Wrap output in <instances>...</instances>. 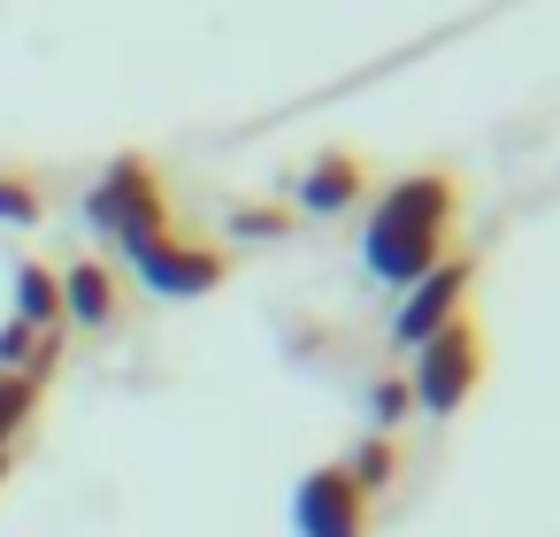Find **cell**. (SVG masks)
Returning <instances> with one entry per match:
<instances>
[{
  "label": "cell",
  "mask_w": 560,
  "mask_h": 537,
  "mask_svg": "<svg viewBox=\"0 0 560 537\" xmlns=\"http://www.w3.org/2000/svg\"><path fill=\"white\" fill-rule=\"evenodd\" d=\"M453 231H460V185H453L445 170H415V177H399V185L369 208L361 261H369L376 284H399V292H407L415 277H430V269L445 261Z\"/></svg>",
  "instance_id": "obj_1"
},
{
  "label": "cell",
  "mask_w": 560,
  "mask_h": 537,
  "mask_svg": "<svg viewBox=\"0 0 560 537\" xmlns=\"http://www.w3.org/2000/svg\"><path fill=\"white\" fill-rule=\"evenodd\" d=\"M85 223H93V231H108L124 254H131V246H147V238H162V231H170L162 170H154L147 154H116V162L93 177V192H85Z\"/></svg>",
  "instance_id": "obj_2"
},
{
  "label": "cell",
  "mask_w": 560,
  "mask_h": 537,
  "mask_svg": "<svg viewBox=\"0 0 560 537\" xmlns=\"http://www.w3.org/2000/svg\"><path fill=\"white\" fill-rule=\"evenodd\" d=\"M483 361H491L483 323H476V315H453L438 338H422V346H415V376H407L415 407H430V415L468 407V392L483 384Z\"/></svg>",
  "instance_id": "obj_3"
},
{
  "label": "cell",
  "mask_w": 560,
  "mask_h": 537,
  "mask_svg": "<svg viewBox=\"0 0 560 537\" xmlns=\"http://www.w3.org/2000/svg\"><path fill=\"white\" fill-rule=\"evenodd\" d=\"M124 261H131V269L147 277V292H162V300H200V292H215V284L231 277V254H223V246H208V238H177V231L131 246Z\"/></svg>",
  "instance_id": "obj_4"
},
{
  "label": "cell",
  "mask_w": 560,
  "mask_h": 537,
  "mask_svg": "<svg viewBox=\"0 0 560 537\" xmlns=\"http://www.w3.org/2000/svg\"><path fill=\"white\" fill-rule=\"evenodd\" d=\"M292 529H300V537H369V529H376V499H369L338 460H323V468H307L300 491H292Z\"/></svg>",
  "instance_id": "obj_5"
},
{
  "label": "cell",
  "mask_w": 560,
  "mask_h": 537,
  "mask_svg": "<svg viewBox=\"0 0 560 537\" xmlns=\"http://www.w3.org/2000/svg\"><path fill=\"white\" fill-rule=\"evenodd\" d=\"M468 284H476V269L453 254V261H438L430 277H415L407 292H399V307H392V338L399 346H422V338H438L453 315H468Z\"/></svg>",
  "instance_id": "obj_6"
},
{
  "label": "cell",
  "mask_w": 560,
  "mask_h": 537,
  "mask_svg": "<svg viewBox=\"0 0 560 537\" xmlns=\"http://www.w3.org/2000/svg\"><path fill=\"white\" fill-rule=\"evenodd\" d=\"M62 323H85V330H116L124 323V284L108 261H70L62 277Z\"/></svg>",
  "instance_id": "obj_7"
},
{
  "label": "cell",
  "mask_w": 560,
  "mask_h": 537,
  "mask_svg": "<svg viewBox=\"0 0 560 537\" xmlns=\"http://www.w3.org/2000/svg\"><path fill=\"white\" fill-rule=\"evenodd\" d=\"M361 192H369V162H361V154H346V147L315 154V162H307V177H300V208H307V215H338V208H353Z\"/></svg>",
  "instance_id": "obj_8"
},
{
  "label": "cell",
  "mask_w": 560,
  "mask_h": 537,
  "mask_svg": "<svg viewBox=\"0 0 560 537\" xmlns=\"http://www.w3.org/2000/svg\"><path fill=\"white\" fill-rule=\"evenodd\" d=\"M16 323H32L39 338H62V284L47 261H24L16 269Z\"/></svg>",
  "instance_id": "obj_9"
},
{
  "label": "cell",
  "mask_w": 560,
  "mask_h": 537,
  "mask_svg": "<svg viewBox=\"0 0 560 537\" xmlns=\"http://www.w3.org/2000/svg\"><path fill=\"white\" fill-rule=\"evenodd\" d=\"M338 468H346V476L376 499V491L399 476V437H392V430H376V437H361V445H353V460H338Z\"/></svg>",
  "instance_id": "obj_10"
},
{
  "label": "cell",
  "mask_w": 560,
  "mask_h": 537,
  "mask_svg": "<svg viewBox=\"0 0 560 537\" xmlns=\"http://www.w3.org/2000/svg\"><path fill=\"white\" fill-rule=\"evenodd\" d=\"M39 415V384L24 369H0V460H9V437Z\"/></svg>",
  "instance_id": "obj_11"
},
{
  "label": "cell",
  "mask_w": 560,
  "mask_h": 537,
  "mask_svg": "<svg viewBox=\"0 0 560 537\" xmlns=\"http://www.w3.org/2000/svg\"><path fill=\"white\" fill-rule=\"evenodd\" d=\"M39 215H47L39 177H24V170H0V223H39Z\"/></svg>",
  "instance_id": "obj_12"
},
{
  "label": "cell",
  "mask_w": 560,
  "mask_h": 537,
  "mask_svg": "<svg viewBox=\"0 0 560 537\" xmlns=\"http://www.w3.org/2000/svg\"><path fill=\"white\" fill-rule=\"evenodd\" d=\"M292 223H300V208H277V200H246V208L231 215L238 238H284Z\"/></svg>",
  "instance_id": "obj_13"
},
{
  "label": "cell",
  "mask_w": 560,
  "mask_h": 537,
  "mask_svg": "<svg viewBox=\"0 0 560 537\" xmlns=\"http://www.w3.org/2000/svg\"><path fill=\"white\" fill-rule=\"evenodd\" d=\"M415 407V392H407V376H376L369 384V415L384 422V430H399V415Z\"/></svg>",
  "instance_id": "obj_14"
},
{
  "label": "cell",
  "mask_w": 560,
  "mask_h": 537,
  "mask_svg": "<svg viewBox=\"0 0 560 537\" xmlns=\"http://www.w3.org/2000/svg\"><path fill=\"white\" fill-rule=\"evenodd\" d=\"M0 476H9V460H0Z\"/></svg>",
  "instance_id": "obj_15"
}]
</instances>
